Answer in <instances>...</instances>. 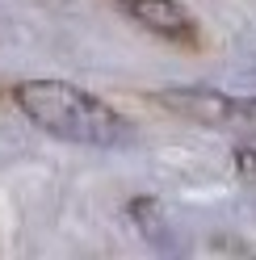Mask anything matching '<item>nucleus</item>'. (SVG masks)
I'll return each mask as SVG.
<instances>
[{"instance_id":"nucleus-5","label":"nucleus","mask_w":256,"mask_h":260,"mask_svg":"<svg viewBox=\"0 0 256 260\" xmlns=\"http://www.w3.org/2000/svg\"><path fill=\"white\" fill-rule=\"evenodd\" d=\"M235 172H239V181L256 185V147H239L235 151Z\"/></svg>"},{"instance_id":"nucleus-1","label":"nucleus","mask_w":256,"mask_h":260,"mask_svg":"<svg viewBox=\"0 0 256 260\" xmlns=\"http://www.w3.org/2000/svg\"><path fill=\"white\" fill-rule=\"evenodd\" d=\"M13 105L38 130H46L63 143L122 147L131 139V122L114 105H105L101 96H92L88 88H76L68 80H21L13 88Z\"/></svg>"},{"instance_id":"nucleus-2","label":"nucleus","mask_w":256,"mask_h":260,"mask_svg":"<svg viewBox=\"0 0 256 260\" xmlns=\"http://www.w3.org/2000/svg\"><path fill=\"white\" fill-rule=\"evenodd\" d=\"M118 5L135 25H143L155 38L177 42V46H194L198 42V17L181 5V0H118Z\"/></svg>"},{"instance_id":"nucleus-4","label":"nucleus","mask_w":256,"mask_h":260,"mask_svg":"<svg viewBox=\"0 0 256 260\" xmlns=\"http://www.w3.org/2000/svg\"><path fill=\"white\" fill-rule=\"evenodd\" d=\"M126 218L139 226L143 239L159 243V248H177V243H172V231H168V218H164V206H159L155 198H135L131 206H126Z\"/></svg>"},{"instance_id":"nucleus-3","label":"nucleus","mask_w":256,"mask_h":260,"mask_svg":"<svg viewBox=\"0 0 256 260\" xmlns=\"http://www.w3.org/2000/svg\"><path fill=\"white\" fill-rule=\"evenodd\" d=\"M151 96L168 113H177V118L194 122V126H206V130H227V122H231V96L214 92V88H159Z\"/></svg>"}]
</instances>
